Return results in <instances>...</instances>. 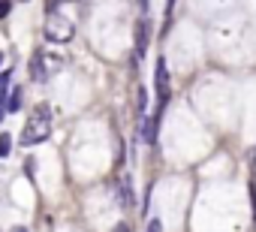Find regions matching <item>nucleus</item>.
Returning a JSON list of instances; mask_svg holds the SVG:
<instances>
[{
	"label": "nucleus",
	"instance_id": "1",
	"mask_svg": "<svg viewBox=\"0 0 256 232\" xmlns=\"http://www.w3.org/2000/svg\"><path fill=\"white\" fill-rule=\"evenodd\" d=\"M52 118H54L52 106H48V102H36V106L30 108V114H28L24 130H22V145L28 148V145L46 142V139L52 136Z\"/></svg>",
	"mask_w": 256,
	"mask_h": 232
},
{
	"label": "nucleus",
	"instance_id": "2",
	"mask_svg": "<svg viewBox=\"0 0 256 232\" xmlns=\"http://www.w3.org/2000/svg\"><path fill=\"white\" fill-rule=\"evenodd\" d=\"M46 40H52V42H58V46H64V42H70L72 40V34H76V24L64 16V12H48L46 16Z\"/></svg>",
	"mask_w": 256,
	"mask_h": 232
},
{
	"label": "nucleus",
	"instance_id": "3",
	"mask_svg": "<svg viewBox=\"0 0 256 232\" xmlns=\"http://www.w3.org/2000/svg\"><path fill=\"white\" fill-rule=\"evenodd\" d=\"M60 66H64V58H52V54H46V52L40 48V52H34V58H30V78L42 84V82H48Z\"/></svg>",
	"mask_w": 256,
	"mask_h": 232
},
{
	"label": "nucleus",
	"instance_id": "4",
	"mask_svg": "<svg viewBox=\"0 0 256 232\" xmlns=\"http://www.w3.org/2000/svg\"><path fill=\"white\" fill-rule=\"evenodd\" d=\"M154 90H157V114H160L169 100V70L163 58H157V66H154Z\"/></svg>",
	"mask_w": 256,
	"mask_h": 232
},
{
	"label": "nucleus",
	"instance_id": "5",
	"mask_svg": "<svg viewBox=\"0 0 256 232\" xmlns=\"http://www.w3.org/2000/svg\"><path fill=\"white\" fill-rule=\"evenodd\" d=\"M148 46H151V22L142 16V18L136 22V54L145 58V54H148Z\"/></svg>",
	"mask_w": 256,
	"mask_h": 232
},
{
	"label": "nucleus",
	"instance_id": "6",
	"mask_svg": "<svg viewBox=\"0 0 256 232\" xmlns=\"http://www.w3.org/2000/svg\"><path fill=\"white\" fill-rule=\"evenodd\" d=\"M118 202H120L124 208H130V205H133V184H130V178H124V181H120V187H118Z\"/></svg>",
	"mask_w": 256,
	"mask_h": 232
},
{
	"label": "nucleus",
	"instance_id": "7",
	"mask_svg": "<svg viewBox=\"0 0 256 232\" xmlns=\"http://www.w3.org/2000/svg\"><path fill=\"white\" fill-rule=\"evenodd\" d=\"M157 124H160V114L148 118V124H145V130H142V136H145L148 148H154V145H157Z\"/></svg>",
	"mask_w": 256,
	"mask_h": 232
},
{
	"label": "nucleus",
	"instance_id": "8",
	"mask_svg": "<svg viewBox=\"0 0 256 232\" xmlns=\"http://www.w3.org/2000/svg\"><path fill=\"white\" fill-rule=\"evenodd\" d=\"M6 82H10V72H4V84H0V124H4V118H6V100H10Z\"/></svg>",
	"mask_w": 256,
	"mask_h": 232
},
{
	"label": "nucleus",
	"instance_id": "9",
	"mask_svg": "<svg viewBox=\"0 0 256 232\" xmlns=\"http://www.w3.org/2000/svg\"><path fill=\"white\" fill-rule=\"evenodd\" d=\"M22 96H24V88H12L10 100H6V112H18L22 108Z\"/></svg>",
	"mask_w": 256,
	"mask_h": 232
},
{
	"label": "nucleus",
	"instance_id": "10",
	"mask_svg": "<svg viewBox=\"0 0 256 232\" xmlns=\"http://www.w3.org/2000/svg\"><path fill=\"white\" fill-rule=\"evenodd\" d=\"M12 154V136L4 130V133H0V160H6Z\"/></svg>",
	"mask_w": 256,
	"mask_h": 232
},
{
	"label": "nucleus",
	"instance_id": "11",
	"mask_svg": "<svg viewBox=\"0 0 256 232\" xmlns=\"http://www.w3.org/2000/svg\"><path fill=\"white\" fill-rule=\"evenodd\" d=\"M145 106H148V90L139 88L136 90V108H139V114H145Z\"/></svg>",
	"mask_w": 256,
	"mask_h": 232
},
{
	"label": "nucleus",
	"instance_id": "12",
	"mask_svg": "<svg viewBox=\"0 0 256 232\" xmlns=\"http://www.w3.org/2000/svg\"><path fill=\"white\" fill-rule=\"evenodd\" d=\"M24 175H30V178L36 175V157H28L24 160Z\"/></svg>",
	"mask_w": 256,
	"mask_h": 232
},
{
	"label": "nucleus",
	"instance_id": "13",
	"mask_svg": "<svg viewBox=\"0 0 256 232\" xmlns=\"http://www.w3.org/2000/svg\"><path fill=\"white\" fill-rule=\"evenodd\" d=\"M60 4H64V0H46V16L48 12H60Z\"/></svg>",
	"mask_w": 256,
	"mask_h": 232
},
{
	"label": "nucleus",
	"instance_id": "14",
	"mask_svg": "<svg viewBox=\"0 0 256 232\" xmlns=\"http://www.w3.org/2000/svg\"><path fill=\"white\" fill-rule=\"evenodd\" d=\"M12 12V0H0V18H6Z\"/></svg>",
	"mask_w": 256,
	"mask_h": 232
},
{
	"label": "nucleus",
	"instance_id": "15",
	"mask_svg": "<svg viewBox=\"0 0 256 232\" xmlns=\"http://www.w3.org/2000/svg\"><path fill=\"white\" fill-rule=\"evenodd\" d=\"M148 232H163V226H160V220H157V217H151V220H148Z\"/></svg>",
	"mask_w": 256,
	"mask_h": 232
},
{
	"label": "nucleus",
	"instance_id": "16",
	"mask_svg": "<svg viewBox=\"0 0 256 232\" xmlns=\"http://www.w3.org/2000/svg\"><path fill=\"white\" fill-rule=\"evenodd\" d=\"M112 232H133V229H130V223H124V220H120V223H114Z\"/></svg>",
	"mask_w": 256,
	"mask_h": 232
},
{
	"label": "nucleus",
	"instance_id": "17",
	"mask_svg": "<svg viewBox=\"0 0 256 232\" xmlns=\"http://www.w3.org/2000/svg\"><path fill=\"white\" fill-rule=\"evenodd\" d=\"M136 4H139L142 10H148V4H151V0H136Z\"/></svg>",
	"mask_w": 256,
	"mask_h": 232
},
{
	"label": "nucleus",
	"instance_id": "18",
	"mask_svg": "<svg viewBox=\"0 0 256 232\" xmlns=\"http://www.w3.org/2000/svg\"><path fill=\"white\" fill-rule=\"evenodd\" d=\"M12 232H28V229H22V226H18V229H12Z\"/></svg>",
	"mask_w": 256,
	"mask_h": 232
},
{
	"label": "nucleus",
	"instance_id": "19",
	"mask_svg": "<svg viewBox=\"0 0 256 232\" xmlns=\"http://www.w3.org/2000/svg\"><path fill=\"white\" fill-rule=\"evenodd\" d=\"M0 66H4V54H0Z\"/></svg>",
	"mask_w": 256,
	"mask_h": 232
},
{
	"label": "nucleus",
	"instance_id": "20",
	"mask_svg": "<svg viewBox=\"0 0 256 232\" xmlns=\"http://www.w3.org/2000/svg\"><path fill=\"white\" fill-rule=\"evenodd\" d=\"M24 4H28V0H24Z\"/></svg>",
	"mask_w": 256,
	"mask_h": 232
}]
</instances>
